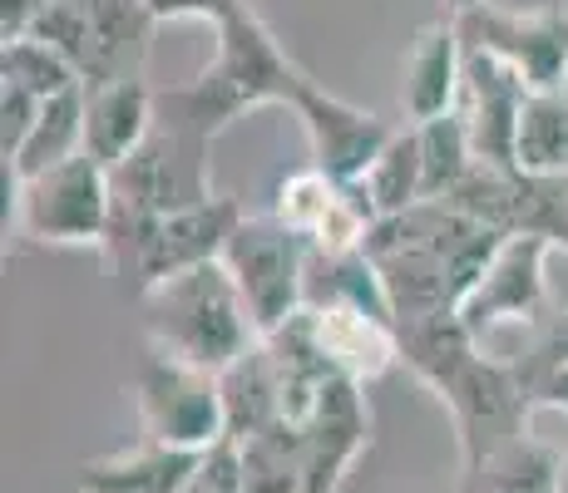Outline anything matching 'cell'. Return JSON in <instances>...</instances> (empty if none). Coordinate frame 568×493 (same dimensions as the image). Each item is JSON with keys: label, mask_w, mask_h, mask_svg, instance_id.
Returning <instances> with one entry per match:
<instances>
[{"label": "cell", "mask_w": 568, "mask_h": 493, "mask_svg": "<svg viewBox=\"0 0 568 493\" xmlns=\"http://www.w3.org/2000/svg\"><path fill=\"white\" fill-rule=\"evenodd\" d=\"M396 336H400V366L420 386H430L450 410L455 440H460V469L479 464V459L499 454L505 444L529 434L534 404L519 366L509 356H489L465 331L460 316L400 326Z\"/></svg>", "instance_id": "6da1fadb"}, {"label": "cell", "mask_w": 568, "mask_h": 493, "mask_svg": "<svg viewBox=\"0 0 568 493\" xmlns=\"http://www.w3.org/2000/svg\"><path fill=\"white\" fill-rule=\"evenodd\" d=\"M499 243H505L499 233L445 203H420L400 217H381L366 237V251L386 281L396 331L460 316L465 296L485 277Z\"/></svg>", "instance_id": "7a4b0ae2"}, {"label": "cell", "mask_w": 568, "mask_h": 493, "mask_svg": "<svg viewBox=\"0 0 568 493\" xmlns=\"http://www.w3.org/2000/svg\"><path fill=\"white\" fill-rule=\"evenodd\" d=\"M213 35L217 54L199 80L159 90V124L179 129L199 144H217V134H227L237 119H247L262 104L292 109L302 80H307V70L277 45L253 0H243Z\"/></svg>", "instance_id": "3957f363"}, {"label": "cell", "mask_w": 568, "mask_h": 493, "mask_svg": "<svg viewBox=\"0 0 568 493\" xmlns=\"http://www.w3.org/2000/svg\"><path fill=\"white\" fill-rule=\"evenodd\" d=\"M144 306V336L163 356L199 366L207 376H223L237 356H247L262 336L253 326L243 291L223 261L179 271L139 296Z\"/></svg>", "instance_id": "277c9868"}, {"label": "cell", "mask_w": 568, "mask_h": 493, "mask_svg": "<svg viewBox=\"0 0 568 493\" xmlns=\"http://www.w3.org/2000/svg\"><path fill=\"white\" fill-rule=\"evenodd\" d=\"M109 168L80 153L36 178L6 168V223L40 247H100L109 233Z\"/></svg>", "instance_id": "5b68a950"}, {"label": "cell", "mask_w": 568, "mask_h": 493, "mask_svg": "<svg viewBox=\"0 0 568 493\" xmlns=\"http://www.w3.org/2000/svg\"><path fill=\"white\" fill-rule=\"evenodd\" d=\"M307 237H297L277 213H243L223 251L257 336H272L307 306Z\"/></svg>", "instance_id": "8992f818"}, {"label": "cell", "mask_w": 568, "mask_h": 493, "mask_svg": "<svg viewBox=\"0 0 568 493\" xmlns=\"http://www.w3.org/2000/svg\"><path fill=\"white\" fill-rule=\"evenodd\" d=\"M129 394H134V410H139V440L199 449V454L213 449L217 440H227L217 376H207L199 366H183V360L149 346Z\"/></svg>", "instance_id": "52a82bcc"}, {"label": "cell", "mask_w": 568, "mask_h": 493, "mask_svg": "<svg viewBox=\"0 0 568 493\" xmlns=\"http://www.w3.org/2000/svg\"><path fill=\"white\" fill-rule=\"evenodd\" d=\"M109 213L124 217H169L183 207H199L213 193V144L179 134V129L154 124L144 148L129 153L109 173Z\"/></svg>", "instance_id": "ba28073f"}, {"label": "cell", "mask_w": 568, "mask_h": 493, "mask_svg": "<svg viewBox=\"0 0 568 493\" xmlns=\"http://www.w3.org/2000/svg\"><path fill=\"white\" fill-rule=\"evenodd\" d=\"M465 45L495 54L499 64L524 80L529 94H568V6L549 0L534 10L479 6L469 16H455Z\"/></svg>", "instance_id": "9c48e42d"}, {"label": "cell", "mask_w": 568, "mask_h": 493, "mask_svg": "<svg viewBox=\"0 0 568 493\" xmlns=\"http://www.w3.org/2000/svg\"><path fill=\"white\" fill-rule=\"evenodd\" d=\"M445 207L485 223L499 237H544L568 251V178H534L519 168L475 163V173L445 197Z\"/></svg>", "instance_id": "30bf717a"}, {"label": "cell", "mask_w": 568, "mask_h": 493, "mask_svg": "<svg viewBox=\"0 0 568 493\" xmlns=\"http://www.w3.org/2000/svg\"><path fill=\"white\" fill-rule=\"evenodd\" d=\"M549 243L544 237H505L495 251V261L485 267V277L475 281V291L465 296L460 321L465 331L485 346L489 331L499 326H524V331H544L554 316L549 301V277H544V261H549Z\"/></svg>", "instance_id": "8fae6325"}, {"label": "cell", "mask_w": 568, "mask_h": 493, "mask_svg": "<svg viewBox=\"0 0 568 493\" xmlns=\"http://www.w3.org/2000/svg\"><path fill=\"white\" fill-rule=\"evenodd\" d=\"M292 114H297L302 134L312 144V168H322L336 183H362L376 168L381 153H386V144L396 138V129L381 114L346 104L342 94L322 90L312 74L302 80L297 99H292Z\"/></svg>", "instance_id": "7c38bea8"}, {"label": "cell", "mask_w": 568, "mask_h": 493, "mask_svg": "<svg viewBox=\"0 0 568 493\" xmlns=\"http://www.w3.org/2000/svg\"><path fill=\"white\" fill-rule=\"evenodd\" d=\"M272 213L307 237L312 251H362L371 227L381 223L362 183H336L322 168H297L277 183Z\"/></svg>", "instance_id": "4fadbf2b"}, {"label": "cell", "mask_w": 568, "mask_h": 493, "mask_svg": "<svg viewBox=\"0 0 568 493\" xmlns=\"http://www.w3.org/2000/svg\"><path fill=\"white\" fill-rule=\"evenodd\" d=\"M297 449L307 493H342L352 469L371 449V410L366 390L352 380H332L312 400V410L297 420Z\"/></svg>", "instance_id": "5bb4252c"}, {"label": "cell", "mask_w": 568, "mask_h": 493, "mask_svg": "<svg viewBox=\"0 0 568 493\" xmlns=\"http://www.w3.org/2000/svg\"><path fill=\"white\" fill-rule=\"evenodd\" d=\"M529 104V90L509 64L495 54L465 45V90H460V114L469 124L479 163L495 168H515V138H519V114Z\"/></svg>", "instance_id": "9a60e30c"}, {"label": "cell", "mask_w": 568, "mask_h": 493, "mask_svg": "<svg viewBox=\"0 0 568 493\" xmlns=\"http://www.w3.org/2000/svg\"><path fill=\"white\" fill-rule=\"evenodd\" d=\"M307 316L326 366L352 386L366 390L371 380L400 366V336L390 316L362 311V306H307Z\"/></svg>", "instance_id": "2e32d148"}, {"label": "cell", "mask_w": 568, "mask_h": 493, "mask_svg": "<svg viewBox=\"0 0 568 493\" xmlns=\"http://www.w3.org/2000/svg\"><path fill=\"white\" fill-rule=\"evenodd\" d=\"M465 90V35L455 16H440L410 40L406 54V84H400V104H406L410 124H430L460 109Z\"/></svg>", "instance_id": "e0dca14e"}, {"label": "cell", "mask_w": 568, "mask_h": 493, "mask_svg": "<svg viewBox=\"0 0 568 493\" xmlns=\"http://www.w3.org/2000/svg\"><path fill=\"white\" fill-rule=\"evenodd\" d=\"M154 124H159V90L149 80L84 90V153L109 173H114L129 153L144 148Z\"/></svg>", "instance_id": "ac0fdd59"}, {"label": "cell", "mask_w": 568, "mask_h": 493, "mask_svg": "<svg viewBox=\"0 0 568 493\" xmlns=\"http://www.w3.org/2000/svg\"><path fill=\"white\" fill-rule=\"evenodd\" d=\"M159 20L144 0H90V60H84V90L100 84L144 80L149 50H154Z\"/></svg>", "instance_id": "d6986e66"}, {"label": "cell", "mask_w": 568, "mask_h": 493, "mask_svg": "<svg viewBox=\"0 0 568 493\" xmlns=\"http://www.w3.org/2000/svg\"><path fill=\"white\" fill-rule=\"evenodd\" d=\"M193 469H199V449L134 440L100 459H84L74 469V493H183Z\"/></svg>", "instance_id": "ffe728a7"}, {"label": "cell", "mask_w": 568, "mask_h": 493, "mask_svg": "<svg viewBox=\"0 0 568 493\" xmlns=\"http://www.w3.org/2000/svg\"><path fill=\"white\" fill-rule=\"evenodd\" d=\"M217 390H223V424L233 444L253 440V434L287 420V410H282V380H277V366H272L267 341H257L247 356H237L217 376Z\"/></svg>", "instance_id": "44dd1931"}, {"label": "cell", "mask_w": 568, "mask_h": 493, "mask_svg": "<svg viewBox=\"0 0 568 493\" xmlns=\"http://www.w3.org/2000/svg\"><path fill=\"white\" fill-rule=\"evenodd\" d=\"M559 474H564L559 449L524 434V440L499 449V454L460 469L455 493H559Z\"/></svg>", "instance_id": "7402d4cb"}, {"label": "cell", "mask_w": 568, "mask_h": 493, "mask_svg": "<svg viewBox=\"0 0 568 493\" xmlns=\"http://www.w3.org/2000/svg\"><path fill=\"white\" fill-rule=\"evenodd\" d=\"M272 350V366H277V380H282V410H287V420L297 424L302 414L312 410V400L322 394L332 380H342L332 366H326V356H322V346H316V336H312V316H307V306H302L297 316H292L282 331H272V336H262Z\"/></svg>", "instance_id": "603a6c76"}, {"label": "cell", "mask_w": 568, "mask_h": 493, "mask_svg": "<svg viewBox=\"0 0 568 493\" xmlns=\"http://www.w3.org/2000/svg\"><path fill=\"white\" fill-rule=\"evenodd\" d=\"M307 306H362L390 316V296L371 251H312L307 257Z\"/></svg>", "instance_id": "cb8c5ba5"}, {"label": "cell", "mask_w": 568, "mask_h": 493, "mask_svg": "<svg viewBox=\"0 0 568 493\" xmlns=\"http://www.w3.org/2000/svg\"><path fill=\"white\" fill-rule=\"evenodd\" d=\"M80 153H84V90H70V94H54L40 104L36 134L20 148V158L6 163V168L16 173V178H36V173L60 168V163L80 158Z\"/></svg>", "instance_id": "d4e9b609"}, {"label": "cell", "mask_w": 568, "mask_h": 493, "mask_svg": "<svg viewBox=\"0 0 568 493\" xmlns=\"http://www.w3.org/2000/svg\"><path fill=\"white\" fill-rule=\"evenodd\" d=\"M515 168L534 178H568V94H529L519 114Z\"/></svg>", "instance_id": "484cf974"}, {"label": "cell", "mask_w": 568, "mask_h": 493, "mask_svg": "<svg viewBox=\"0 0 568 493\" xmlns=\"http://www.w3.org/2000/svg\"><path fill=\"white\" fill-rule=\"evenodd\" d=\"M362 188L376 207V217H400L425 203V163H420V134L415 124L396 129V138L376 158V168L362 178Z\"/></svg>", "instance_id": "4316f807"}, {"label": "cell", "mask_w": 568, "mask_h": 493, "mask_svg": "<svg viewBox=\"0 0 568 493\" xmlns=\"http://www.w3.org/2000/svg\"><path fill=\"white\" fill-rule=\"evenodd\" d=\"M415 134H420V163H425V203H445L479 163L469 124L460 109H455V114H445V119L415 124Z\"/></svg>", "instance_id": "83f0119b"}, {"label": "cell", "mask_w": 568, "mask_h": 493, "mask_svg": "<svg viewBox=\"0 0 568 493\" xmlns=\"http://www.w3.org/2000/svg\"><path fill=\"white\" fill-rule=\"evenodd\" d=\"M237 449H243V489L247 493H307L297 424L292 420L253 434V440H243Z\"/></svg>", "instance_id": "f1b7e54d"}, {"label": "cell", "mask_w": 568, "mask_h": 493, "mask_svg": "<svg viewBox=\"0 0 568 493\" xmlns=\"http://www.w3.org/2000/svg\"><path fill=\"white\" fill-rule=\"evenodd\" d=\"M0 84H16V90H26L36 99L84 90L80 70H74L64 54H54L50 45H40V40H30V35L0 45Z\"/></svg>", "instance_id": "f546056e"}, {"label": "cell", "mask_w": 568, "mask_h": 493, "mask_svg": "<svg viewBox=\"0 0 568 493\" xmlns=\"http://www.w3.org/2000/svg\"><path fill=\"white\" fill-rule=\"evenodd\" d=\"M30 40L64 54L84 80V60H90V0H54V6H45L36 16V25H30Z\"/></svg>", "instance_id": "4dcf8cb0"}, {"label": "cell", "mask_w": 568, "mask_h": 493, "mask_svg": "<svg viewBox=\"0 0 568 493\" xmlns=\"http://www.w3.org/2000/svg\"><path fill=\"white\" fill-rule=\"evenodd\" d=\"M183 493H247L243 489V449L233 440H217L199 454V469L189 474Z\"/></svg>", "instance_id": "1f68e13d"}, {"label": "cell", "mask_w": 568, "mask_h": 493, "mask_svg": "<svg viewBox=\"0 0 568 493\" xmlns=\"http://www.w3.org/2000/svg\"><path fill=\"white\" fill-rule=\"evenodd\" d=\"M40 104H45V99L16 90V84H0V158L6 163H16L20 148L30 144L36 119H40Z\"/></svg>", "instance_id": "d6a6232c"}, {"label": "cell", "mask_w": 568, "mask_h": 493, "mask_svg": "<svg viewBox=\"0 0 568 493\" xmlns=\"http://www.w3.org/2000/svg\"><path fill=\"white\" fill-rule=\"evenodd\" d=\"M515 366L524 370H539V366H568V306L564 311L549 316V326L544 331H534L529 341H524L519 356H509Z\"/></svg>", "instance_id": "836d02e7"}, {"label": "cell", "mask_w": 568, "mask_h": 493, "mask_svg": "<svg viewBox=\"0 0 568 493\" xmlns=\"http://www.w3.org/2000/svg\"><path fill=\"white\" fill-rule=\"evenodd\" d=\"M149 16L159 20V25H179V20H203V25H223L227 16H233L243 0H144Z\"/></svg>", "instance_id": "e575fe53"}, {"label": "cell", "mask_w": 568, "mask_h": 493, "mask_svg": "<svg viewBox=\"0 0 568 493\" xmlns=\"http://www.w3.org/2000/svg\"><path fill=\"white\" fill-rule=\"evenodd\" d=\"M524 386H529V404L534 410H564L568 414V366H539V370H524Z\"/></svg>", "instance_id": "d590c367"}, {"label": "cell", "mask_w": 568, "mask_h": 493, "mask_svg": "<svg viewBox=\"0 0 568 493\" xmlns=\"http://www.w3.org/2000/svg\"><path fill=\"white\" fill-rule=\"evenodd\" d=\"M479 6H489V0H445V16H469Z\"/></svg>", "instance_id": "8d00e7d4"}, {"label": "cell", "mask_w": 568, "mask_h": 493, "mask_svg": "<svg viewBox=\"0 0 568 493\" xmlns=\"http://www.w3.org/2000/svg\"><path fill=\"white\" fill-rule=\"evenodd\" d=\"M559 493H568V454H564V474H559Z\"/></svg>", "instance_id": "74e56055"}, {"label": "cell", "mask_w": 568, "mask_h": 493, "mask_svg": "<svg viewBox=\"0 0 568 493\" xmlns=\"http://www.w3.org/2000/svg\"><path fill=\"white\" fill-rule=\"evenodd\" d=\"M45 6H54V0H40V10H45Z\"/></svg>", "instance_id": "f35d334b"}]
</instances>
